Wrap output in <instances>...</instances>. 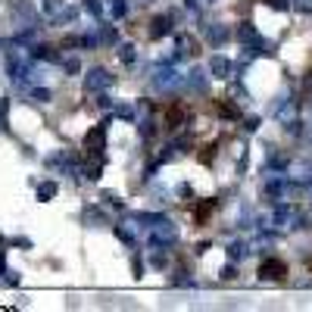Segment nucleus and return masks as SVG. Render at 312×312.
Masks as SVG:
<instances>
[{
    "label": "nucleus",
    "instance_id": "1",
    "mask_svg": "<svg viewBox=\"0 0 312 312\" xmlns=\"http://www.w3.org/2000/svg\"><path fill=\"white\" fill-rule=\"evenodd\" d=\"M259 275H262V278H272V281H281L284 275H287V265L281 259H265L259 265Z\"/></svg>",
    "mask_w": 312,
    "mask_h": 312
},
{
    "label": "nucleus",
    "instance_id": "2",
    "mask_svg": "<svg viewBox=\"0 0 312 312\" xmlns=\"http://www.w3.org/2000/svg\"><path fill=\"white\" fill-rule=\"evenodd\" d=\"M109 81H113V75H106L103 69H94L84 78V91H103V87H109Z\"/></svg>",
    "mask_w": 312,
    "mask_h": 312
},
{
    "label": "nucleus",
    "instance_id": "3",
    "mask_svg": "<svg viewBox=\"0 0 312 312\" xmlns=\"http://www.w3.org/2000/svg\"><path fill=\"white\" fill-rule=\"evenodd\" d=\"M212 69H215V78H225V72H228V60L215 57V60H212Z\"/></svg>",
    "mask_w": 312,
    "mask_h": 312
}]
</instances>
